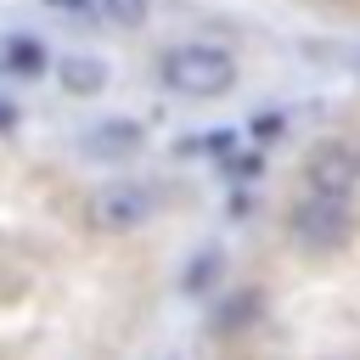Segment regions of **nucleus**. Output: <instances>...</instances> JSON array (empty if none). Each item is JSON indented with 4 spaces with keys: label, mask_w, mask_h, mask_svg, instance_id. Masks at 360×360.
<instances>
[{
    "label": "nucleus",
    "mask_w": 360,
    "mask_h": 360,
    "mask_svg": "<svg viewBox=\"0 0 360 360\" xmlns=\"http://www.w3.org/2000/svg\"><path fill=\"white\" fill-rule=\"evenodd\" d=\"M158 79H163V90H174V96L214 101V96L236 90V56H231L225 45L186 39V45H169V51H163V62H158Z\"/></svg>",
    "instance_id": "obj_1"
},
{
    "label": "nucleus",
    "mask_w": 360,
    "mask_h": 360,
    "mask_svg": "<svg viewBox=\"0 0 360 360\" xmlns=\"http://www.w3.org/2000/svg\"><path fill=\"white\" fill-rule=\"evenodd\" d=\"M287 236L298 242V248H309V253H332V248H343L349 236H354V214H349V197H304V202H292V214H287Z\"/></svg>",
    "instance_id": "obj_2"
},
{
    "label": "nucleus",
    "mask_w": 360,
    "mask_h": 360,
    "mask_svg": "<svg viewBox=\"0 0 360 360\" xmlns=\"http://www.w3.org/2000/svg\"><path fill=\"white\" fill-rule=\"evenodd\" d=\"M152 208H158L152 186H141V180H107V186L90 191L84 219H90L96 231H107V236H124V231H141V225L152 219Z\"/></svg>",
    "instance_id": "obj_3"
},
{
    "label": "nucleus",
    "mask_w": 360,
    "mask_h": 360,
    "mask_svg": "<svg viewBox=\"0 0 360 360\" xmlns=\"http://www.w3.org/2000/svg\"><path fill=\"white\" fill-rule=\"evenodd\" d=\"M304 186L315 197H354V186H360V146L354 141H321L304 158Z\"/></svg>",
    "instance_id": "obj_4"
},
{
    "label": "nucleus",
    "mask_w": 360,
    "mask_h": 360,
    "mask_svg": "<svg viewBox=\"0 0 360 360\" xmlns=\"http://www.w3.org/2000/svg\"><path fill=\"white\" fill-rule=\"evenodd\" d=\"M141 124L135 118H107V124H96L90 129V141H84V152L90 158H129V152H141Z\"/></svg>",
    "instance_id": "obj_5"
},
{
    "label": "nucleus",
    "mask_w": 360,
    "mask_h": 360,
    "mask_svg": "<svg viewBox=\"0 0 360 360\" xmlns=\"http://www.w3.org/2000/svg\"><path fill=\"white\" fill-rule=\"evenodd\" d=\"M101 84H107V68L96 56H68L62 62V90L68 96H96Z\"/></svg>",
    "instance_id": "obj_6"
},
{
    "label": "nucleus",
    "mask_w": 360,
    "mask_h": 360,
    "mask_svg": "<svg viewBox=\"0 0 360 360\" xmlns=\"http://www.w3.org/2000/svg\"><path fill=\"white\" fill-rule=\"evenodd\" d=\"M96 17L112 28H141L152 17V0H96Z\"/></svg>",
    "instance_id": "obj_7"
},
{
    "label": "nucleus",
    "mask_w": 360,
    "mask_h": 360,
    "mask_svg": "<svg viewBox=\"0 0 360 360\" xmlns=\"http://www.w3.org/2000/svg\"><path fill=\"white\" fill-rule=\"evenodd\" d=\"M11 62H17V68H39V62H45V51H39L34 39H11Z\"/></svg>",
    "instance_id": "obj_8"
},
{
    "label": "nucleus",
    "mask_w": 360,
    "mask_h": 360,
    "mask_svg": "<svg viewBox=\"0 0 360 360\" xmlns=\"http://www.w3.org/2000/svg\"><path fill=\"white\" fill-rule=\"evenodd\" d=\"M45 11H56V17H90L96 0H45Z\"/></svg>",
    "instance_id": "obj_9"
}]
</instances>
